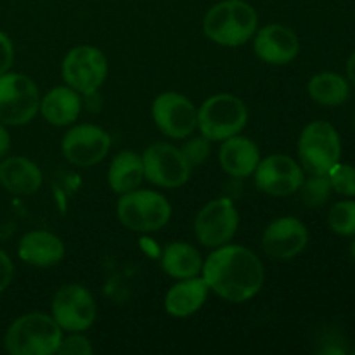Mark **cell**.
Listing matches in <instances>:
<instances>
[{
	"instance_id": "6da1fadb",
	"label": "cell",
	"mask_w": 355,
	"mask_h": 355,
	"mask_svg": "<svg viewBox=\"0 0 355 355\" xmlns=\"http://www.w3.org/2000/svg\"><path fill=\"white\" fill-rule=\"evenodd\" d=\"M201 277L210 291L232 304L252 300L263 286V263L252 250L239 245H224L203 262Z\"/></svg>"
},
{
	"instance_id": "7a4b0ae2",
	"label": "cell",
	"mask_w": 355,
	"mask_h": 355,
	"mask_svg": "<svg viewBox=\"0 0 355 355\" xmlns=\"http://www.w3.org/2000/svg\"><path fill=\"white\" fill-rule=\"evenodd\" d=\"M259 30L257 10L245 0H224L211 7L203 19V31L224 47H239Z\"/></svg>"
},
{
	"instance_id": "3957f363",
	"label": "cell",
	"mask_w": 355,
	"mask_h": 355,
	"mask_svg": "<svg viewBox=\"0 0 355 355\" xmlns=\"http://www.w3.org/2000/svg\"><path fill=\"white\" fill-rule=\"evenodd\" d=\"M61 340L62 329L52 315L31 312L9 326L3 347L10 355H52Z\"/></svg>"
},
{
	"instance_id": "277c9868",
	"label": "cell",
	"mask_w": 355,
	"mask_h": 355,
	"mask_svg": "<svg viewBox=\"0 0 355 355\" xmlns=\"http://www.w3.org/2000/svg\"><path fill=\"white\" fill-rule=\"evenodd\" d=\"M248 123V110L239 97L217 94L198 110V128L208 141H225L241 134Z\"/></svg>"
},
{
	"instance_id": "5b68a950",
	"label": "cell",
	"mask_w": 355,
	"mask_h": 355,
	"mask_svg": "<svg viewBox=\"0 0 355 355\" xmlns=\"http://www.w3.org/2000/svg\"><path fill=\"white\" fill-rule=\"evenodd\" d=\"M121 224L135 232H155L168 224L172 207L163 194L149 189H135L121 194L116 205Z\"/></svg>"
},
{
	"instance_id": "8992f818",
	"label": "cell",
	"mask_w": 355,
	"mask_h": 355,
	"mask_svg": "<svg viewBox=\"0 0 355 355\" xmlns=\"http://www.w3.org/2000/svg\"><path fill=\"white\" fill-rule=\"evenodd\" d=\"M298 156L302 166L314 175H328L329 170L340 162L342 141L331 123L315 120L302 130L298 139Z\"/></svg>"
},
{
	"instance_id": "52a82bcc",
	"label": "cell",
	"mask_w": 355,
	"mask_h": 355,
	"mask_svg": "<svg viewBox=\"0 0 355 355\" xmlns=\"http://www.w3.org/2000/svg\"><path fill=\"white\" fill-rule=\"evenodd\" d=\"M40 110V92L30 76L21 73L0 75V123L26 125Z\"/></svg>"
},
{
	"instance_id": "ba28073f",
	"label": "cell",
	"mask_w": 355,
	"mask_h": 355,
	"mask_svg": "<svg viewBox=\"0 0 355 355\" xmlns=\"http://www.w3.org/2000/svg\"><path fill=\"white\" fill-rule=\"evenodd\" d=\"M61 75L66 85L78 94L96 92L107 76V59L92 45H78L66 54L61 66Z\"/></svg>"
},
{
	"instance_id": "9c48e42d",
	"label": "cell",
	"mask_w": 355,
	"mask_h": 355,
	"mask_svg": "<svg viewBox=\"0 0 355 355\" xmlns=\"http://www.w3.org/2000/svg\"><path fill=\"white\" fill-rule=\"evenodd\" d=\"M97 305L92 293L82 284L59 288L52 300V318L62 331L83 333L94 324Z\"/></svg>"
},
{
	"instance_id": "30bf717a",
	"label": "cell",
	"mask_w": 355,
	"mask_h": 355,
	"mask_svg": "<svg viewBox=\"0 0 355 355\" xmlns=\"http://www.w3.org/2000/svg\"><path fill=\"white\" fill-rule=\"evenodd\" d=\"M142 163H144V179L166 189H177L184 186L189 180L193 170L184 158L182 151L166 142H156L146 148V151L142 153Z\"/></svg>"
},
{
	"instance_id": "8fae6325",
	"label": "cell",
	"mask_w": 355,
	"mask_h": 355,
	"mask_svg": "<svg viewBox=\"0 0 355 355\" xmlns=\"http://www.w3.org/2000/svg\"><path fill=\"white\" fill-rule=\"evenodd\" d=\"M239 225V215L229 198H217L205 205L194 218L198 241L207 248H218L234 238Z\"/></svg>"
},
{
	"instance_id": "7c38bea8",
	"label": "cell",
	"mask_w": 355,
	"mask_h": 355,
	"mask_svg": "<svg viewBox=\"0 0 355 355\" xmlns=\"http://www.w3.org/2000/svg\"><path fill=\"white\" fill-rule=\"evenodd\" d=\"M111 148V137L97 125L83 123L69 128L62 137L61 151L71 165L94 166L103 162Z\"/></svg>"
},
{
	"instance_id": "4fadbf2b",
	"label": "cell",
	"mask_w": 355,
	"mask_h": 355,
	"mask_svg": "<svg viewBox=\"0 0 355 355\" xmlns=\"http://www.w3.org/2000/svg\"><path fill=\"white\" fill-rule=\"evenodd\" d=\"M253 175L259 191L276 198L298 193L305 179L302 166L293 158L284 155H270L260 159Z\"/></svg>"
},
{
	"instance_id": "5bb4252c",
	"label": "cell",
	"mask_w": 355,
	"mask_h": 355,
	"mask_svg": "<svg viewBox=\"0 0 355 355\" xmlns=\"http://www.w3.org/2000/svg\"><path fill=\"white\" fill-rule=\"evenodd\" d=\"M153 118L159 130L172 139H186L198 128V110L179 92H163L153 103Z\"/></svg>"
},
{
	"instance_id": "9a60e30c",
	"label": "cell",
	"mask_w": 355,
	"mask_h": 355,
	"mask_svg": "<svg viewBox=\"0 0 355 355\" xmlns=\"http://www.w3.org/2000/svg\"><path fill=\"white\" fill-rule=\"evenodd\" d=\"M309 231L297 217H281L270 222L262 234V248L270 259L286 262L305 250Z\"/></svg>"
},
{
	"instance_id": "2e32d148",
	"label": "cell",
	"mask_w": 355,
	"mask_h": 355,
	"mask_svg": "<svg viewBox=\"0 0 355 355\" xmlns=\"http://www.w3.org/2000/svg\"><path fill=\"white\" fill-rule=\"evenodd\" d=\"M253 51L267 64L283 66L293 61L300 52V40L291 28L283 24H267L255 33Z\"/></svg>"
},
{
	"instance_id": "e0dca14e",
	"label": "cell",
	"mask_w": 355,
	"mask_h": 355,
	"mask_svg": "<svg viewBox=\"0 0 355 355\" xmlns=\"http://www.w3.org/2000/svg\"><path fill=\"white\" fill-rule=\"evenodd\" d=\"M44 182L42 170L24 156H10L0 162V184L16 196H31Z\"/></svg>"
},
{
	"instance_id": "ac0fdd59",
	"label": "cell",
	"mask_w": 355,
	"mask_h": 355,
	"mask_svg": "<svg viewBox=\"0 0 355 355\" xmlns=\"http://www.w3.org/2000/svg\"><path fill=\"white\" fill-rule=\"evenodd\" d=\"M218 158H220V165L225 173L236 177V179H245V177L253 175L259 166L260 149L252 139L234 135V137L225 139L220 153H218Z\"/></svg>"
},
{
	"instance_id": "d6986e66",
	"label": "cell",
	"mask_w": 355,
	"mask_h": 355,
	"mask_svg": "<svg viewBox=\"0 0 355 355\" xmlns=\"http://www.w3.org/2000/svg\"><path fill=\"white\" fill-rule=\"evenodd\" d=\"M19 259L35 267H52L64 259V243L47 231H31L19 241Z\"/></svg>"
},
{
	"instance_id": "ffe728a7",
	"label": "cell",
	"mask_w": 355,
	"mask_h": 355,
	"mask_svg": "<svg viewBox=\"0 0 355 355\" xmlns=\"http://www.w3.org/2000/svg\"><path fill=\"white\" fill-rule=\"evenodd\" d=\"M208 284L203 277H189V279H180L175 286H172L166 293L165 309L172 318L184 319L196 314L205 305L208 298Z\"/></svg>"
},
{
	"instance_id": "44dd1931",
	"label": "cell",
	"mask_w": 355,
	"mask_h": 355,
	"mask_svg": "<svg viewBox=\"0 0 355 355\" xmlns=\"http://www.w3.org/2000/svg\"><path fill=\"white\" fill-rule=\"evenodd\" d=\"M40 113L45 120L55 127H66L78 120L82 113L80 94L71 87H54L40 99Z\"/></svg>"
},
{
	"instance_id": "7402d4cb",
	"label": "cell",
	"mask_w": 355,
	"mask_h": 355,
	"mask_svg": "<svg viewBox=\"0 0 355 355\" xmlns=\"http://www.w3.org/2000/svg\"><path fill=\"white\" fill-rule=\"evenodd\" d=\"M144 180L142 156L134 151H121L114 156L107 172V182L116 194H127L141 187Z\"/></svg>"
},
{
	"instance_id": "603a6c76",
	"label": "cell",
	"mask_w": 355,
	"mask_h": 355,
	"mask_svg": "<svg viewBox=\"0 0 355 355\" xmlns=\"http://www.w3.org/2000/svg\"><path fill=\"white\" fill-rule=\"evenodd\" d=\"M163 270L175 279H189L201 274L203 259L193 245L184 241L170 243L163 252Z\"/></svg>"
},
{
	"instance_id": "cb8c5ba5",
	"label": "cell",
	"mask_w": 355,
	"mask_h": 355,
	"mask_svg": "<svg viewBox=\"0 0 355 355\" xmlns=\"http://www.w3.org/2000/svg\"><path fill=\"white\" fill-rule=\"evenodd\" d=\"M307 89L311 99L326 107L340 106L350 96L349 80L333 71L318 73L312 76Z\"/></svg>"
},
{
	"instance_id": "d4e9b609",
	"label": "cell",
	"mask_w": 355,
	"mask_h": 355,
	"mask_svg": "<svg viewBox=\"0 0 355 355\" xmlns=\"http://www.w3.org/2000/svg\"><path fill=\"white\" fill-rule=\"evenodd\" d=\"M328 225L338 236H355V201H338L328 214Z\"/></svg>"
},
{
	"instance_id": "484cf974",
	"label": "cell",
	"mask_w": 355,
	"mask_h": 355,
	"mask_svg": "<svg viewBox=\"0 0 355 355\" xmlns=\"http://www.w3.org/2000/svg\"><path fill=\"white\" fill-rule=\"evenodd\" d=\"M298 191L302 193V200L305 201V205L321 207L329 200L333 187L328 175H314V173H311L309 179H304Z\"/></svg>"
},
{
	"instance_id": "4316f807",
	"label": "cell",
	"mask_w": 355,
	"mask_h": 355,
	"mask_svg": "<svg viewBox=\"0 0 355 355\" xmlns=\"http://www.w3.org/2000/svg\"><path fill=\"white\" fill-rule=\"evenodd\" d=\"M328 177L333 191L342 196H355V166L338 162L329 170Z\"/></svg>"
},
{
	"instance_id": "83f0119b",
	"label": "cell",
	"mask_w": 355,
	"mask_h": 355,
	"mask_svg": "<svg viewBox=\"0 0 355 355\" xmlns=\"http://www.w3.org/2000/svg\"><path fill=\"white\" fill-rule=\"evenodd\" d=\"M210 142L211 141H208L207 137H194L182 146L180 151H182L184 158L187 159L191 168L203 165L207 162L208 156H210Z\"/></svg>"
},
{
	"instance_id": "f1b7e54d",
	"label": "cell",
	"mask_w": 355,
	"mask_h": 355,
	"mask_svg": "<svg viewBox=\"0 0 355 355\" xmlns=\"http://www.w3.org/2000/svg\"><path fill=\"white\" fill-rule=\"evenodd\" d=\"M94 352L92 345L82 333H73L68 338H62L58 347L59 355H90Z\"/></svg>"
},
{
	"instance_id": "f546056e",
	"label": "cell",
	"mask_w": 355,
	"mask_h": 355,
	"mask_svg": "<svg viewBox=\"0 0 355 355\" xmlns=\"http://www.w3.org/2000/svg\"><path fill=\"white\" fill-rule=\"evenodd\" d=\"M14 61V47L10 38L3 31H0V75L7 73Z\"/></svg>"
},
{
	"instance_id": "4dcf8cb0",
	"label": "cell",
	"mask_w": 355,
	"mask_h": 355,
	"mask_svg": "<svg viewBox=\"0 0 355 355\" xmlns=\"http://www.w3.org/2000/svg\"><path fill=\"white\" fill-rule=\"evenodd\" d=\"M12 274H14L12 260L9 259V255H7L6 252L0 250V293H2V291L10 284V281H12Z\"/></svg>"
},
{
	"instance_id": "1f68e13d",
	"label": "cell",
	"mask_w": 355,
	"mask_h": 355,
	"mask_svg": "<svg viewBox=\"0 0 355 355\" xmlns=\"http://www.w3.org/2000/svg\"><path fill=\"white\" fill-rule=\"evenodd\" d=\"M10 148V135L7 132V128L3 127V123H0V159L9 153Z\"/></svg>"
},
{
	"instance_id": "d6a6232c",
	"label": "cell",
	"mask_w": 355,
	"mask_h": 355,
	"mask_svg": "<svg viewBox=\"0 0 355 355\" xmlns=\"http://www.w3.org/2000/svg\"><path fill=\"white\" fill-rule=\"evenodd\" d=\"M347 80L355 85V51L347 59Z\"/></svg>"
},
{
	"instance_id": "836d02e7",
	"label": "cell",
	"mask_w": 355,
	"mask_h": 355,
	"mask_svg": "<svg viewBox=\"0 0 355 355\" xmlns=\"http://www.w3.org/2000/svg\"><path fill=\"white\" fill-rule=\"evenodd\" d=\"M350 255H352V259L355 260V239L352 241V245H350Z\"/></svg>"
}]
</instances>
